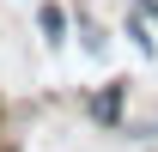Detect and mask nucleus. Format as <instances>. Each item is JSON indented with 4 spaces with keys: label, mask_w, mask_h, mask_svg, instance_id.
Here are the masks:
<instances>
[{
    "label": "nucleus",
    "mask_w": 158,
    "mask_h": 152,
    "mask_svg": "<svg viewBox=\"0 0 158 152\" xmlns=\"http://www.w3.org/2000/svg\"><path fill=\"white\" fill-rule=\"evenodd\" d=\"M140 6H152V12H158V0H140Z\"/></svg>",
    "instance_id": "2"
},
{
    "label": "nucleus",
    "mask_w": 158,
    "mask_h": 152,
    "mask_svg": "<svg viewBox=\"0 0 158 152\" xmlns=\"http://www.w3.org/2000/svg\"><path fill=\"white\" fill-rule=\"evenodd\" d=\"M37 24H43V37H49V43H61V31H67V12H61V6H43V12H37Z\"/></svg>",
    "instance_id": "1"
}]
</instances>
